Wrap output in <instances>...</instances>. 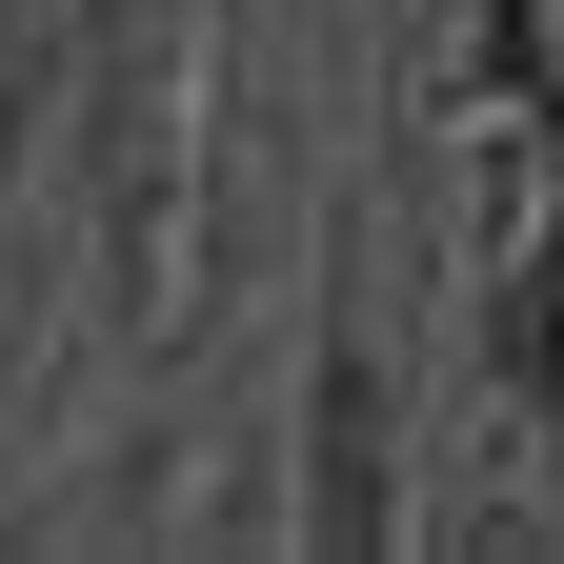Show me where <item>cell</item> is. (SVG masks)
<instances>
[]
</instances>
